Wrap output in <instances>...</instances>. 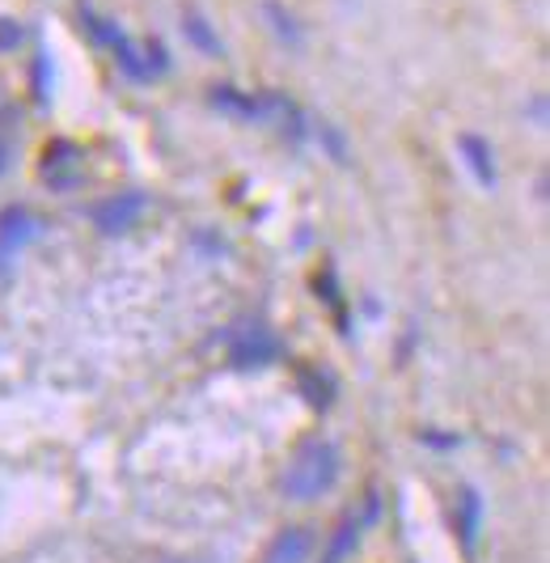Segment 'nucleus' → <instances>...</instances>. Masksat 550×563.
Instances as JSON below:
<instances>
[{
  "label": "nucleus",
  "mask_w": 550,
  "mask_h": 563,
  "mask_svg": "<svg viewBox=\"0 0 550 563\" xmlns=\"http://www.w3.org/2000/svg\"><path fill=\"white\" fill-rule=\"evenodd\" d=\"M352 538H356V526H343V534L334 538V547H330V560L327 563H339L348 555V547H352Z\"/></svg>",
  "instance_id": "obj_6"
},
{
  "label": "nucleus",
  "mask_w": 550,
  "mask_h": 563,
  "mask_svg": "<svg viewBox=\"0 0 550 563\" xmlns=\"http://www.w3.org/2000/svg\"><path fill=\"white\" fill-rule=\"evenodd\" d=\"M339 475V457L330 450L327 441H314V445H305L297 453V462L288 466V475H284V487H288V496L293 500H314V496H322L330 483Z\"/></svg>",
  "instance_id": "obj_1"
},
{
  "label": "nucleus",
  "mask_w": 550,
  "mask_h": 563,
  "mask_svg": "<svg viewBox=\"0 0 550 563\" xmlns=\"http://www.w3.org/2000/svg\"><path fill=\"white\" fill-rule=\"evenodd\" d=\"M305 551H309V534H305V530H284V534L267 547L263 563H301Z\"/></svg>",
  "instance_id": "obj_2"
},
{
  "label": "nucleus",
  "mask_w": 550,
  "mask_h": 563,
  "mask_svg": "<svg viewBox=\"0 0 550 563\" xmlns=\"http://www.w3.org/2000/svg\"><path fill=\"white\" fill-rule=\"evenodd\" d=\"M462 153H466L470 169L479 174V183L483 187H492L495 183V166H492V148L479 141V136H462Z\"/></svg>",
  "instance_id": "obj_3"
},
{
  "label": "nucleus",
  "mask_w": 550,
  "mask_h": 563,
  "mask_svg": "<svg viewBox=\"0 0 550 563\" xmlns=\"http://www.w3.org/2000/svg\"><path fill=\"white\" fill-rule=\"evenodd\" d=\"M136 212H140V199L136 196H128L123 203L114 199V203H107V208L98 212V225H102V229H123L128 221H132V217H136Z\"/></svg>",
  "instance_id": "obj_4"
},
{
  "label": "nucleus",
  "mask_w": 550,
  "mask_h": 563,
  "mask_svg": "<svg viewBox=\"0 0 550 563\" xmlns=\"http://www.w3.org/2000/svg\"><path fill=\"white\" fill-rule=\"evenodd\" d=\"M462 508H466V512H462V538H474V530H479V496H474V492H466V496H462Z\"/></svg>",
  "instance_id": "obj_5"
}]
</instances>
